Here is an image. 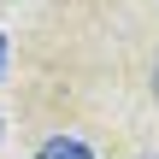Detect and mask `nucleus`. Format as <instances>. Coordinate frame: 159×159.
Wrapping results in <instances>:
<instances>
[{"mask_svg": "<svg viewBox=\"0 0 159 159\" xmlns=\"http://www.w3.org/2000/svg\"><path fill=\"white\" fill-rule=\"evenodd\" d=\"M35 159H94V153H89L77 136H53V142H41V153H35Z\"/></svg>", "mask_w": 159, "mask_h": 159, "instance_id": "nucleus-1", "label": "nucleus"}, {"mask_svg": "<svg viewBox=\"0 0 159 159\" xmlns=\"http://www.w3.org/2000/svg\"><path fill=\"white\" fill-rule=\"evenodd\" d=\"M0 65H6V35H0Z\"/></svg>", "mask_w": 159, "mask_h": 159, "instance_id": "nucleus-2", "label": "nucleus"}, {"mask_svg": "<svg viewBox=\"0 0 159 159\" xmlns=\"http://www.w3.org/2000/svg\"><path fill=\"white\" fill-rule=\"evenodd\" d=\"M153 89H159V71H153Z\"/></svg>", "mask_w": 159, "mask_h": 159, "instance_id": "nucleus-3", "label": "nucleus"}]
</instances>
